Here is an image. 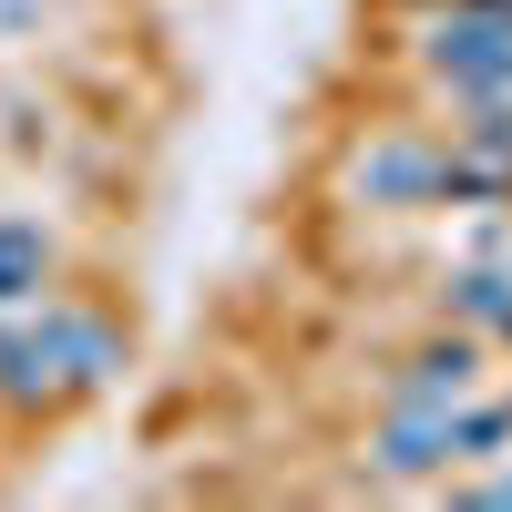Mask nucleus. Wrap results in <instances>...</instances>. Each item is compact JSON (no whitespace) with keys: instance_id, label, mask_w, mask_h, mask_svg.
<instances>
[{"instance_id":"obj_1","label":"nucleus","mask_w":512,"mask_h":512,"mask_svg":"<svg viewBox=\"0 0 512 512\" xmlns=\"http://www.w3.org/2000/svg\"><path fill=\"white\" fill-rule=\"evenodd\" d=\"M441 72H461V82H502V72H512V21H502V11H461V21H441Z\"/></svg>"},{"instance_id":"obj_2","label":"nucleus","mask_w":512,"mask_h":512,"mask_svg":"<svg viewBox=\"0 0 512 512\" xmlns=\"http://www.w3.org/2000/svg\"><path fill=\"white\" fill-rule=\"evenodd\" d=\"M31 277H41V256H31V246H21V236H0V297H21V287H31Z\"/></svg>"}]
</instances>
